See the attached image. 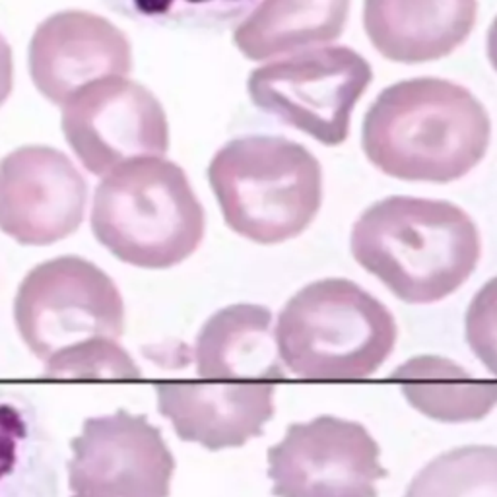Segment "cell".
<instances>
[{
  "mask_svg": "<svg viewBox=\"0 0 497 497\" xmlns=\"http://www.w3.org/2000/svg\"><path fill=\"white\" fill-rule=\"evenodd\" d=\"M70 447L73 497H169L175 459L146 416L117 410L88 418Z\"/></svg>",
  "mask_w": 497,
  "mask_h": 497,
  "instance_id": "cell-10",
  "label": "cell"
},
{
  "mask_svg": "<svg viewBox=\"0 0 497 497\" xmlns=\"http://www.w3.org/2000/svg\"><path fill=\"white\" fill-rule=\"evenodd\" d=\"M14 88V59L8 41L0 35V107L6 104Z\"/></svg>",
  "mask_w": 497,
  "mask_h": 497,
  "instance_id": "cell-23",
  "label": "cell"
},
{
  "mask_svg": "<svg viewBox=\"0 0 497 497\" xmlns=\"http://www.w3.org/2000/svg\"><path fill=\"white\" fill-rule=\"evenodd\" d=\"M92 232L119 261L162 271L201 247L206 216L183 167L140 158L113 169L95 187Z\"/></svg>",
  "mask_w": 497,
  "mask_h": 497,
  "instance_id": "cell-5",
  "label": "cell"
},
{
  "mask_svg": "<svg viewBox=\"0 0 497 497\" xmlns=\"http://www.w3.org/2000/svg\"><path fill=\"white\" fill-rule=\"evenodd\" d=\"M478 0H363V30L396 65L442 61L462 47L478 22Z\"/></svg>",
  "mask_w": 497,
  "mask_h": 497,
  "instance_id": "cell-14",
  "label": "cell"
},
{
  "mask_svg": "<svg viewBox=\"0 0 497 497\" xmlns=\"http://www.w3.org/2000/svg\"><path fill=\"white\" fill-rule=\"evenodd\" d=\"M261 0H105L109 10L138 24L224 30L249 16Z\"/></svg>",
  "mask_w": 497,
  "mask_h": 497,
  "instance_id": "cell-20",
  "label": "cell"
},
{
  "mask_svg": "<svg viewBox=\"0 0 497 497\" xmlns=\"http://www.w3.org/2000/svg\"><path fill=\"white\" fill-rule=\"evenodd\" d=\"M387 383L422 416L439 423L484 420L497 406V377L484 379L445 356L422 353L393 369Z\"/></svg>",
  "mask_w": 497,
  "mask_h": 497,
  "instance_id": "cell-17",
  "label": "cell"
},
{
  "mask_svg": "<svg viewBox=\"0 0 497 497\" xmlns=\"http://www.w3.org/2000/svg\"><path fill=\"white\" fill-rule=\"evenodd\" d=\"M140 367L115 340L68 350L45 362L51 379H138Z\"/></svg>",
  "mask_w": 497,
  "mask_h": 497,
  "instance_id": "cell-21",
  "label": "cell"
},
{
  "mask_svg": "<svg viewBox=\"0 0 497 497\" xmlns=\"http://www.w3.org/2000/svg\"><path fill=\"white\" fill-rule=\"evenodd\" d=\"M160 414L183 442L210 451L245 445L274 416V381H164L155 385Z\"/></svg>",
  "mask_w": 497,
  "mask_h": 497,
  "instance_id": "cell-13",
  "label": "cell"
},
{
  "mask_svg": "<svg viewBox=\"0 0 497 497\" xmlns=\"http://www.w3.org/2000/svg\"><path fill=\"white\" fill-rule=\"evenodd\" d=\"M464 333L474 356L497 377V276L472 297L464 317Z\"/></svg>",
  "mask_w": 497,
  "mask_h": 497,
  "instance_id": "cell-22",
  "label": "cell"
},
{
  "mask_svg": "<svg viewBox=\"0 0 497 497\" xmlns=\"http://www.w3.org/2000/svg\"><path fill=\"white\" fill-rule=\"evenodd\" d=\"M492 142L486 105L459 82L414 76L383 88L362 121V150L383 175L445 184L484 162Z\"/></svg>",
  "mask_w": 497,
  "mask_h": 497,
  "instance_id": "cell-1",
  "label": "cell"
},
{
  "mask_svg": "<svg viewBox=\"0 0 497 497\" xmlns=\"http://www.w3.org/2000/svg\"><path fill=\"white\" fill-rule=\"evenodd\" d=\"M27 63L39 94L65 107L88 84L129 75L133 47L109 20L86 10H65L37 25Z\"/></svg>",
  "mask_w": 497,
  "mask_h": 497,
  "instance_id": "cell-12",
  "label": "cell"
},
{
  "mask_svg": "<svg viewBox=\"0 0 497 497\" xmlns=\"http://www.w3.org/2000/svg\"><path fill=\"white\" fill-rule=\"evenodd\" d=\"M59 454L32 399L0 389V497H59Z\"/></svg>",
  "mask_w": 497,
  "mask_h": 497,
  "instance_id": "cell-18",
  "label": "cell"
},
{
  "mask_svg": "<svg viewBox=\"0 0 497 497\" xmlns=\"http://www.w3.org/2000/svg\"><path fill=\"white\" fill-rule=\"evenodd\" d=\"M63 133L92 175L119 165L160 158L169 150L165 111L148 88L126 78L88 84L63 107Z\"/></svg>",
  "mask_w": 497,
  "mask_h": 497,
  "instance_id": "cell-9",
  "label": "cell"
},
{
  "mask_svg": "<svg viewBox=\"0 0 497 497\" xmlns=\"http://www.w3.org/2000/svg\"><path fill=\"white\" fill-rule=\"evenodd\" d=\"M196 373L206 381H283L271 309L237 303L212 315L194 343Z\"/></svg>",
  "mask_w": 497,
  "mask_h": 497,
  "instance_id": "cell-15",
  "label": "cell"
},
{
  "mask_svg": "<svg viewBox=\"0 0 497 497\" xmlns=\"http://www.w3.org/2000/svg\"><path fill=\"white\" fill-rule=\"evenodd\" d=\"M352 0H261L234 32L251 61L329 45L344 34Z\"/></svg>",
  "mask_w": 497,
  "mask_h": 497,
  "instance_id": "cell-16",
  "label": "cell"
},
{
  "mask_svg": "<svg viewBox=\"0 0 497 497\" xmlns=\"http://www.w3.org/2000/svg\"><path fill=\"white\" fill-rule=\"evenodd\" d=\"M88 183L68 155L24 146L0 160V230L20 245H53L78 232Z\"/></svg>",
  "mask_w": 497,
  "mask_h": 497,
  "instance_id": "cell-11",
  "label": "cell"
},
{
  "mask_svg": "<svg viewBox=\"0 0 497 497\" xmlns=\"http://www.w3.org/2000/svg\"><path fill=\"white\" fill-rule=\"evenodd\" d=\"M225 224L261 245L300 237L323 204V167L286 136L249 134L222 146L208 165Z\"/></svg>",
  "mask_w": 497,
  "mask_h": 497,
  "instance_id": "cell-4",
  "label": "cell"
},
{
  "mask_svg": "<svg viewBox=\"0 0 497 497\" xmlns=\"http://www.w3.org/2000/svg\"><path fill=\"white\" fill-rule=\"evenodd\" d=\"M403 497H497V447L462 445L437 454Z\"/></svg>",
  "mask_w": 497,
  "mask_h": 497,
  "instance_id": "cell-19",
  "label": "cell"
},
{
  "mask_svg": "<svg viewBox=\"0 0 497 497\" xmlns=\"http://www.w3.org/2000/svg\"><path fill=\"white\" fill-rule=\"evenodd\" d=\"M396 340L391 309L348 278L307 283L283 305L276 324L282 363L295 377L319 383L372 377Z\"/></svg>",
  "mask_w": 497,
  "mask_h": 497,
  "instance_id": "cell-3",
  "label": "cell"
},
{
  "mask_svg": "<svg viewBox=\"0 0 497 497\" xmlns=\"http://www.w3.org/2000/svg\"><path fill=\"white\" fill-rule=\"evenodd\" d=\"M352 257L404 303L452 295L482 259V234L464 208L443 198L391 194L352 225Z\"/></svg>",
  "mask_w": 497,
  "mask_h": 497,
  "instance_id": "cell-2",
  "label": "cell"
},
{
  "mask_svg": "<svg viewBox=\"0 0 497 497\" xmlns=\"http://www.w3.org/2000/svg\"><path fill=\"white\" fill-rule=\"evenodd\" d=\"M14 321L25 346L39 360L104 340L119 343L124 303L115 282L82 257H56L22 280Z\"/></svg>",
  "mask_w": 497,
  "mask_h": 497,
  "instance_id": "cell-7",
  "label": "cell"
},
{
  "mask_svg": "<svg viewBox=\"0 0 497 497\" xmlns=\"http://www.w3.org/2000/svg\"><path fill=\"white\" fill-rule=\"evenodd\" d=\"M373 82V68L348 45L297 51L254 68L253 105L323 146L344 144L353 109Z\"/></svg>",
  "mask_w": 497,
  "mask_h": 497,
  "instance_id": "cell-6",
  "label": "cell"
},
{
  "mask_svg": "<svg viewBox=\"0 0 497 497\" xmlns=\"http://www.w3.org/2000/svg\"><path fill=\"white\" fill-rule=\"evenodd\" d=\"M381 447L365 425L319 416L292 423L268 449V476L276 497H379L387 478Z\"/></svg>",
  "mask_w": 497,
  "mask_h": 497,
  "instance_id": "cell-8",
  "label": "cell"
}]
</instances>
